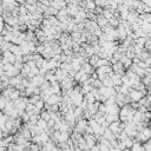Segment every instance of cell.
<instances>
[{"label":"cell","instance_id":"cell-1","mask_svg":"<svg viewBox=\"0 0 151 151\" xmlns=\"http://www.w3.org/2000/svg\"><path fill=\"white\" fill-rule=\"evenodd\" d=\"M111 67H112V72H115V73H117V74H120V76H123L124 74V72H125V68L123 67V64L119 62H116V63H113V64H111Z\"/></svg>","mask_w":151,"mask_h":151},{"label":"cell","instance_id":"cell-2","mask_svg":"<svg viewBox=\"0 0 151 151\" xmlns=\"http://www.w3.org/2000/svg\"><path fill=\"white\" fill-rule=\"evenodd\" d=\"M62 95H57V93H52L51 96H50L46 100L45 103L48 104V105H52V104H58L59 102H62Z\"/></svg>","mask_w":151,"mask_h":151},{"label":"cell","instance_id":"cell-3","mask_svg":"<svg viewBox=\"0 0 151 151\" xmlns=\"http://www.w3.org/2000/svg\"><path fill=\"white\" fill-rule=\"evenodd\" d=\"M44 80H45L44 76H42V74H36V76H33L31 79H30V83H31L33 86L39 87L40 84H42V83L44 82Z\"/></svg>","mask_w":151,"mask_h":151},{"label":"cell","instance_id":"cell-4","mask_svg":"<svg viewBox=\"0 0 151 151\" xmlns=\"http://www.w3.org/2000/svg\"><path fill=\"white\" fill-rule=\"evenodd\" d=\"M21 79H23V77H21V74L20 73H18V74H15V76H13V77H11L8 79V84L11 85V86H13L14 89L20 84V82H21Z\"/></svg>","mask_w":151,"mask_h":151},{"label":"cell","instance_id":"cell-5","mask_svg":"<svg viewBox=\"0 0 151 151\" xmlns=\"http://www.w3.org/2000/svg\"><path fill=\"white\" fill-rule=\"evenodd\" d=\"M50 6L56 9H60L66 6V3L65 0H50Z\"/></svg>","mask_w":151,"mask_h":151},{"label":"cell","instance_id":"cell-6","mask_svg":"<svg viewBox=\"0 0 151 151\" xmlns=\"http://www.w3.org/2000/svg\"><path fill=\"white\" fill-rule=\"evenodd\" d=\"M4 23L9 25V26H17V25H19V19H18V17L9 15V17L4 19Z\"/></svg>","mask_w":151,"mask_h":151},{"label":"cell","instance_id":"cell-7","mask_svg":"<svg viewBox=\"0 0 151 151\" xmlns=\"http://www.w3.org/2000/svg\"><path fill=\"white\" fill-rule=\"evenodd\" d=\"M50 90H51L52 93H57V95H62V87H60L59 82H53L50 84Z\"/></svg>","mask_w":151,"mask_h":151},{"label":"cell","instance_id":"cell-8","mask_svg":"<svg viewBox=\"0 0 151 151\" xmlns=\"http://www.w3.org/2000/svg\"><path fill=\"white\" fill-rule=\"evenodd\" d=\"M137 18H138V13L135 11V9H132V11H129V14H128V17H126V21L131 25L132 23H135L136 20H137Z\"/></svg>","mask_w":151,"mask_h":151},{"label":"cell","instance_id":"cell-9","mask_svg":"<svg viewBox=\"0 0 151 151\" xmlns=\"http://www.w3.org/2000/svg\"><path fill=\"white\" fill-rule=\"evenodd\" d=\"M96 23H97V25H98L99 27H103V26H105V25L107 24V19L104 18L102 14H98V15L96 17Z\"/></svg>","mask_w":151,"mask_h":151},{"label":"cell","instance_id":"cell-10","mask_svg":"<svg viewBox=\"0 0 151 151\" xmlns=\"http://www.w3.org/2000/svg\"><path fill=\"white\" fill-rule=\"evenodd\" d=\"M113 134H117L120 131L119 129V120H116V122H112V123H109V126H107Z\"/></svg>","mask_w":151,"mask_h":151},{"label":"cell","instance_id":"cell-11","mask_svg":"<svg viewBox=\"0 0 151 151\" xmlns=\"http://www.w3.org/2000/svg\"><path fill=\"white\" fill-rule=\"evenodd\" d=\"M82 70L85 72V73H87V74H91L93 71H95V67L91 65V64H89L87 62L86 63H84L83 65H82Z\"/></svg>","mask_w":151,"mask_h":151},{"label":"cell","instance_id":"cell-12","mask_svg":"<svg viewBox=\"0 0 151 151\" xmlns=\"http://www.w3.org/2000/svg\"><path fill=\"white\" fill-rule=\"evenodd\" d=\"M105 120L107 123H112L116 120H119V116L115 113H105Z\"/></svg>","mask_w":151,"mask_h":151},{"label":"cell","instance_id":"cell-13","mask_svg":"<svg viewBox=\"0 0 151 151\" xmlns=\"http://www.w3.org/2000/svg\"><path fill=\"white\" fill-rule=\"evenodd\" d=\"M130 150H132V151H144L142 143L138 142V140H134V144L131 145Z\"/></svg>","mask_w":151,"mask_h":151},{"label":"cell","instance_id":"cell-14","mask_svg":"<svg viewBox=\"0 0 151 151\" xmlns=\"http://www.w3.org/2000/svg\"><path fill=\"white\" fill-rule=\"evenodd\" d=\"M104 65H110V62H109L107 59H105V58H99L97 60L96 65H95V68L96 67H99V66H104Z\"/></svg>","mask_w":151,"mask_h":151},{"label":"cell","instance_id":"cell-15","mask_svg":"<svg viewBox=\"0 0 151 151\" xmlns=\"http://www.w3.org/2000/svg\"><path fill=\"white\" fill-rule=\"evenodd\" d=\"M113 12L112 9H109V8H103V12H102V15L106 19H110L111 17H113Z\"/></svg>","mask_w":151,"mask_h":151},{"label":"cell","instance_id":"cell-16","mask_svg":"<svg viewBox=\"0 0 151 151\" xmlns=\"http://www.w3.org/2000/svg\"><path fill=\"white\" fill-rule=\"evenodd\" d=\"M9 51H11L14 56L15 54H19V53H21V50H20V46L19 45H15V44H12L11 47H9ZM23 54V53H21Z\"/></svg>","mask_w":151,"mask_h":151},{"label":"cell","instance_id":"cell-17","mask_svg":"<svg viewBox=\"0 0 151 151\" xmlns=\"http://www.w3.org/2000/svg\"><path fill=\"white\" fill-rule=\"evenodd\" d=\"M36 124H37V126H39L40 129H43L44 131L47 129V122H46V120H44V119H42V118H39V119L37 120Z\"/></svg>","mask_w":151,"mask_h":151},{"label":"cell","instance_id":"cell-18","mask_svg":"<svg viewBox=\"0 0 151 151\" xmlns=\"http://www.w3.org/2000/svg\"><path fill=\"white\" fill-rule=\"evenodd\" d=\"M19 97H20V90H18V89H14L13 91L11 92V95H9L8 99H11V100H15V99H18Z\"/></svg>","mask_w":151,"mask_h":151},{"label":"cell","instance_id":"cell-19","mask_svg":"<svg viewBox=\"0 0 151 151\" xmlns=\"http://www.w3.org/2000/svg\"><path fill=\"white\" fill-rule=\"evenodd\" d=\"M11 45H12V43H9V42H3L1 44H0V51H1V53L7 51V50H9Z\"/></svg>","mask_w":151,"mask_h":151},{"label":"cell","instance_id":"cell-20","mask_svg":"<svg viewBox=\"0 0 151 151\" xmlns=\"http://www.w3.org/2000/svg\"><path fill=\"white\" fill-rule=\"evenodd\" d=\"M39 116H40V118H42V119H44V120H46V122H47V120L50 119V111H47V110L43 109L42 111H40Z\"/></svg>","mask_w":151,"mask_h":151},{"label":"cell","instance_id":"cell-21","mask_svg":"<svg viewBox=\"0 0 151 151\" xmlns=\"http://www.w3.org/2000/svg\"><path fill=\"white\" fill-rule=\"evenodd\" d=\"M70 138V134L67 131H60V137H59V142H66Z\"/></svg>","mask_w":151,"mask_h":151},{"label":"cell","instance_id":"cell-22","mask_svg":"<svg viewBox=\"0 0 151 151\" xmlns=\"http://www.w3.org/2000/svg\"><path fill=\"white\" fill-rule=\"evenodd\" d=\"M107 23L111 25L112 27H117L118 24H119V19H117L116 17H111L110 19H107Z\"/></svg>","mask_w":151,"mask_h":151},{"label":"cell","instance_id":"cell-23","mask_svg":"<svg viewBox=\"0 0 151 151\" xmlns=\"http://www.w3.org/2000/svg\"><path fill=\"white\" fill-rule=\"evenodd\" d=\"M102 84H103L104 86H109V87H112V86H113V84H112L111 79H110V77H109V76H106V77L102 80Z\"/></svg>","mask_w":151,"mask_h":151},{"label":"cell","instance_id":"cell-24","mask_svg":"<svg viewBox=\"0 0 151 151\" xmlns=\"http://www.w3.org/2000/svg\"><path fill=\"white\" fill-rule=\"evenodd\" d=\"M129 90H130V87H128L126 85H124V84H122L119 86V93H122V95H124V96H126L128 93H129Z\"/></svg>","mask_w":151,"mask_h":151},{"label":"cell","instance_id":"cell-25","mask_svg":"<svg viewBox=\"0 0 151 151\" xmlns=\"http://www.w3.org/2000/svg\"><path fill=\"white\" fill-rule=\"evenodd\" d=\"M66 15H68L67 14V8H66V6L63 7V8H60V9H58L57 17H66Z\"/></svg>","mask_w":151,"mask_h":151},{"label":"cell","instance_id":"cell-26","mask_svg":"<svg viewBox=\"0 0 151 151\" xmlns=\"http://www.w3.org/2000/svg\"><path fill=\"white\" fill-rule=\"evenodd\" d=\"M143 149L145 151H151V139H148L145 140V142H143Z\"/></svg>","mask_w":151,"mask_h":151},{"label":"cell","instance_id":"cell-27","mask_svg":"<svg viewBox=\"0 0 151 151\" xmlns=\"http://www.w3.org/2000/svg\"><path fill=\"white\" fill-rule=\"evenodd\" d=\"M44 104H45V102H44L42 98H40L39 100H37V102H36L34 106H36L37 109H39V110H43V109H44Z\"/></svg>","mask_w":151,"mask_h":151},{"label":"cell","instance_id":"cell-28","mask_svg":"<svg viewBox=\"0 0 151 151\" xmlns=\"http://www.w3.org/2000/svg\"><path fill=\"white\" fill-rule=\"evenodd\" d=\"M13 68V64L12 63H4L3 64V70H4V72L5 71H9V70H12Z\"/></svg>","mask_w":151,"mask_h":151},{"label":"cell","instance_id":"cell-29","mask_svg":"<svg viewBox=\"0 0 151 151\" xmlns=\"http://www.w3.org/2000/svg\"><path fill=\"white\" fill-rule=\"evenodd\" d=\"M102 85H103V84H102V80H99L98 78H97V79H95L93 82H92V86H93V87H96V89H99Z\"/></svg>","mask_w":151,"mask_h":151},{"label":"cell","instance_id":"cell-30","mask_svg":"<svg viewBox=\"0 0 151 151\" xmlns=\"http://www.w3.org/2000/svg\"><path fill=\"white\" fill-rule=\"evenodd\" d=\"M12 32H8V33H6L5 36H3V38H4V42H9L11 43V39H12Z\"/></svg>","mask_w":151,"mask_h":151},{"label":"cell","instance_id":"cell-31","mask_svg":"<svg viewBox=\"0 0 151 151\" xmlns=\"http://www.w3.org/2000/svg\"><path fill=\"white\" fill-rule=\"evenodd\" d=\"M102 12H103V7H102V6H96L95 9H93V13H95L96 15L102 14Z\"/></svg>","mask_w":151,"mask_h":151},{"label":"cell","instance_id":"cell-32","mask_svg":"<svg viewBox=\"0 0 151 151\" xmlns=\"http://www.w3.org/2000/svg\"><path fill=\"white\" fill-rule=\"evenodd\" d=\"M34 76L36 74H39V67H37V66H34V67H31V70H30Z\"/></svg>","mask_w":151,"mask_h":151},{"label":"cell","instance_id":"cell-33","mask_svg":"<svg viewBox=\"0 0 151 151\" xmlns=\"http://www.w3.org/2000/svg\"><path fill=\"white\" fill-rule=\"evenodd\" d=\"M143 12H144V13H150V12H151V6H146V5H144V7H143Z\"/></svg>","mask_w":151,"mask_h":151},{"label":"cell","instance_id":"cell-34","mask_svg":"<svg viewBox=\"0 0 151 151\" xmlns=\"http://www.w3.org/2000/svg\"><path fill=\"white\" fill-rule=\"evenodd\" d=\"M39 3H42L43 5H45V6H50V0H39Z\"/></svg>","mask_w":151,"mask_h":151},{"label":"cell","instance_id":"cell-35","mask_svg":"<svg viewBox=\"0 0 151 151\" xmlns=\"http://www.w3.org/2000/svg\"><path fill=\"white\" fill-rule=\"evenodd\" d=\"M144 5H146V6H151V0H140Z\"/></svg>","mask_w":151,"mask_h":151},{"label":"cell","instance_id":"cell-36","mask_svg":"<svg viewBox=\"0 0 151 151\" xmlns=\"http://www.w3.org/2000/svg\"><path fill=\"white\" fill-rule=\"evenodd\" d=\"M37 1H38V0H25V3H27V4H32V5L37 4Z\"/></svg>","mask_w":151,"mask_h":151},{"label":"cell","instance_id":"cell-37","mask_svg":"<svg viewBox=\"0 0 151 151\" xmlns=\"http://www.w3.org/2000/svg\"><path fill=\"white\" fill-rule=\"evenodd\" d=\"M144 63H145L146 65H149V66H150V63H151V58H150V56H149V57L145 59V60H144Z\"/></svg>","mask_w":151,"mask_h":151},{"label":"cell","instance_id":"cell-38","mask_svg":"<svg viewBox=\"0 0 151 151\" xmlns=\"http://www.w3.org/2000/svg\"><path fill=\"white\" fill-rule=\"evenodd\" d=\"M4 27H5V23H4V21H0V32L3 31Z\"/></svg>","mask_w":151,"mask_h":151},{"label":"cell","instance_id":"cell-39","mask_svg":"<svg viewBox=\"0 0 151 151\" xmlns=\"http://www.w3.org/2000/svg\"><path fill=\"white\" fill-rule=\"evenodd\" d=\"M3 12H4V8H3V5L0 4V14H1Z\"/></svg>","mask_w":151,"mask_h":151},{"label":"cell","instance_id":"cell-40","mask_svg":"<svg viewBox=\"0 0 151 151\" xmlns=\"http://www.w3.org/2000/svg\"><path fill=\"white\" fill-rule=\"evenodd\" d=\"M3 42H4V38H3V36H1V34H0V44H1Z\"/></svg>","mask_w":151,"mask_h":151},{"label":"cell","instance_id":"cell-41","mask_svg":"<svg viewBox=\"0 0 151 151\" xmlns=\"http://www.w3.org/2000/svg\"><path fill=\"white\" fill-rule=\"evenodd\" d=\"M1 134H3V131H1V129H0V138H1Z\"/></svg>","mask_w":151,"mask_h":151}]
</instances>
